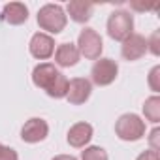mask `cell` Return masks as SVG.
<instances>
[{"mask_svg":"<svg viewBox=\"0 0 160 160\" xmlns=\"http://www.w3.org/2000/svg\"><path fill=\"white\" fill-rule=\"evenodd\" d=\"M32 83L38 89H43L51 98H66L68 79L66 75L49 62H42L32 70Z\"/></svg>","mask_w":160,"mask_h":160,"instance_id":"cell-1","label":"cell"},{"mask_svg":"<svg viewBox=\"0 0 160 160\" xmlns=\"http://www.w3.org/2000/svg\"><path fill=\"white\" fill-rule=\"evenodd\" d=\"M66 13L58 4H45L38 12V25L42 30H47L49 34H58L66 27Z\"/></svg>","mask_w":160,"mask_h":160,"instance_id":"cell-2","label":"cell"},{"mask_svg":"<svg viewBox=\"0 0 160 160\" xmlns=\"http://www.w3.org/2000/svg\"><path fill=\"white\" fill-rule=\"evenodd\" d=\"M108 34L115 42H124L134 34V17L126 10H117L108 19Z\"/></svg>","mask_w":160,"mask_h":160,"instance_id":"cell-3","label":"cell"},{"mask_svg":"<svg viewBox=\"0 0 160 160\" xmlns=\"http://www.w3.org/2000/svg\"><path fill=\"white\" fill-rule=\"evenodd\" d=\"M115 134L122 141H138L145 136V121L136 113H124L115 122Z\"/></svg>","mask_w":160,"mask_h":160,"instance_id":"cell-4","label":"cell"},{"mask_svg":"<svg viewBox=\"0 0 160 160\" xmlns=\"http://www.w3.org/2000/svg\"><path fill=\"white\" fill-rule=\"evenodd\" d=\"M104 49V42L94 28H83L77 38V51L89 60H98Z\"/></svg>","mask_w":160,"mask_h":160,"instance_id":"cell-5","label":"cell"},{"mask_svg":"<svg viewBox=\"0 0 160 160\" xmlns=\"http://www.w3.org/2000/svg\"><path fill=\"white\" fill-rule=\"evenodd\" d=\"M117 73H119V66L113 58H98L92 64L91 79L98 87H108L117 79Z\"/></svg>","mask_w":160,"mask_h":160,"instance_id":"cell-6","label":"cell"},{"mask_svg":"<svg viewBox=\"0 0 160 160\" xmlns=\"http://www.w3.org/2000/svg\"><path fill=\"white\" fill-rule=\"evenodd\" d=\"M92 92V83L85 77H73L68 81V92L66 98L72 106H81L91 98Z\"/></svg>","mask_w":160,"mask_h":160,"instance_id":"cell-7","label":"cell"},{"mask_svg":"<svg viewBox=\"0 0 160 160\" xmlns=\"http://www.w3.org/2000/svg\"><path fill=\"white\" fill-rule=\"evenodd\" d=\"M49 134V126L43 119L40 117H34L30 121L25 122V126L21 128V139L27 141V143H38V141H43Z\"/></svg>","mask_w":160,"mask_h":160,"instance_id":"cell-8","label":"cell"},{"mask_svg":"<svg viewBox=\"0 0 160 160\" xmlns=\"http://www.w3.org/2000/svg\"><path fill=\"white\" fill-rule=\"evenodd\" d=\"M147 53V38L141 34H132L122 42L121 47V55L124 60H138Z\"/></svg>","mask_w":160,"mask_h":160,"instance_id":"cell-9","label":"cell"},{"mask_svg":"<svg viewBox=\"0 0 160 160\" xmlns=\"http://www.w3.org/2000/svg\"><path fill=\"white\" fill-rule=\"evenodd\" d=\"M30 55L38 60H45L55 53V40L49 34L43 32H36L30 40Z\"/></svg>","mask_w":160,"mask_h":160,"instance_id":"cell-10","label":"cell"},{"mask_svg":"<svg viewBox=\"0 0 160 160\" xmlns=\"http://www.w3.org/2000/svg\"><path fill=\"white\" fill-rule=\"evenodd\" d=\"M92 138V126L89 122H75L70 130H68V143L75 149L85 147Z\"/></svg>","mask_w":160,"mask_h":160,"instance_id":"cell-11","label":"cell"},{"mask_svg":"<svg viewBox=\"0 0 160 160\" xmlns=\"http://www.w3.org/2000/svg\"><path fill=\"white\" fill-rule=\"evenodd\" d=\"M2 19L8 25H13V27L23 25L28 19V8L25 4H21V2H10L2 10Z\"/></svg>","mask_w":160,"mask_h":160,"instance_id":"cell-12","label":"cell"},{"mask_svg":"<svg viewBox=\"0 0 160 160\" xmlns=\"http://www.w3.org/2000/svg\"><path fill=\"white\" fill-rule=\"evenodd\" d=\"M81 58L77 51V45L73 43H60L55 51V62L62 68H70V66H75Z\"/></svg>","mask_w":160,"mask_h":160,"instance_id":"cell-13","label":"cell"},{"mask_svg":"<svg viewBox=\"0 0 160 160\" xmlns=\"http://www.w3.org/2000/svg\"><path fill=\"white\" fill-rule=\"evenodd\" d=\"M66 10H68L70 17H72L75 23H87V21L92 17L94 6L89 4V2H83V0H72Z\"/></svg>","mask_w":160,"mask_h":160,"instance_id":"cell-14","label":"cell"},{"mask_svg":"<svg viewBox=\"0 0 160 160\" xmlns=\"http://www.w3.org/2000/svg\"><path fill=\"white\" fill-rule=\"evenodd\" d=\"M143 115L152 124H156L160 121V98L158 96H151V98L145 100V104H143Z\"/></svg>","mask_w":160,"mask_h":160,"instance_id":"cell-15","label":"cell"},{"mask_svg":"<svg viewBox=\"0 0 160 160\" xmlns=\"http://www.w3.org/2000/svg\"><path fill=\"white\" fill-rule=\"evenodd\" d=\"M81 160H108V152L102 147H87L81 152Z\"/></svg>","mask_w":160,"mask_h":160,"instance_id":"cell-16","label":"cell"},{"mask_svg":"<svg viewBox=\"0 0 160 160\" xmlns=\"http://www.w3.org/2000/svg\"><path fill=\"white\" fill-rule=\"evenodd\" d=\"M158 38H160V32L158 30H154L152 34H151V38L147 40V51H151L154 57H158L160 55V43H158Z\"/></svg>","mask_w":160,"mask_h":160,"instance_id":"cell-17","label":"cell"},{"mask_svg":"<svg viewBox=\"0 0 160 160\" xmlns=\"http://www.w3.org/2000/svg\"><path fill=\"white\" fill-rule=\"evenodd\" d=\"M158 77H160V66H154V68L151 70V73H149V85H151V89H152L154 92H158V91H160Z\"/></svg>","mask_w":160,"mask_h":160,"instance_id":"cell-18","label":"cell"},{"mask_svg":"<svg viewBox=\"0 0 160 160\" xmlns=\"http://www.w3.org/2000/svg\"><path fill=\"white\" fill-rule=\"evenodd\" d=\"M0 160H19V156H17L15 149L0 145Z\"/></svg>","mask_w":160,"mask_h":160,"instance_id":"cell-19","label":"cell"},{"mask_svg":"<svg viewBox=\"0 0 160 160\" xmlns=\"http://www.w3.org/2000/svg\"><path fill=\"white\" fill-rule=\"evenodd\" d=\"M158 4H143V2H138V0H132L130 2V8L136 10V12H149V10H156Z\"/></svg>","mask_w":160,"mask_h":160,"instance_id":"cell-20","label":"cell"},{"mask_svg":"<svg viewBox=\"0 0 160 160\" xmlns=\"http://www.w3.org/2000/svg\"><path fill=\"white\" fill-rule=\"evenodd\" d=\"M136 160H160V154H158V151L149 149V151H143Z\"/></svg>","mask_w":160,"mask_h":160,"instance_id":"cell-21","label":"cell"},{"mask_svg":"<svg viewBox=\"0 0 160 160\" xmlns=\"http://www.w3.org/2000/svg\"><path fill=\"white\" fill-rule=\"evenodd\" d=\"M158 134H160V130H158V128H154V130L151 132L149 141H151V145H152V151H158V145H156V138H158Z\"/></svg>","mask_w":160,"mask_h":160,"instance_id":"cell-22","label":"cell"},{"mask_svg":"<svg viewBox=\"0 0 160 160\" xmlns=\"http://www.w3.org/2000/svg\"><path fill=\"white\" fill-rule=\"evenodd\" d=\"M51 160H77V158L72 156V154H58V156H55V158H51Z\"/></svg>","mask_w":160,"mask_h":160,"instance_id":"cell-23","label":"cell"}]
</instances>
